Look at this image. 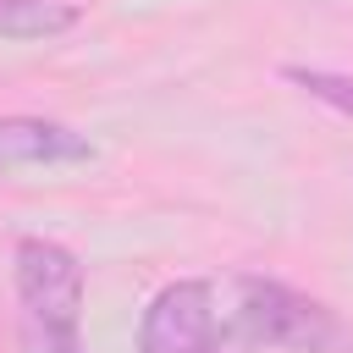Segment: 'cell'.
Returning a JSON list of instances; mask_svg holds the SVG:
<instances>
[{
	"label": "cell",
	"instance_id": "obj_1",
	"mask_svg": "<svg viewBox=\"0 0 353 353\" xmlns=\"http://www.w3.org/2000/svg\"><path fill=\"white\" fill-rule=\"evenodd\" d=\"M237 325L248 342L265 347H292V353H353V325L325 309L309 292H292L265 276L237 281Z\"/></svg>",
	"mask_w": 353,
	"mask_h": 353
},
{
	"label": "cell",
	"instance_id": "obj_2",
	"mask_svg": "<svg viewBox=\"0 0 353 353\" xmlns=\"http://www.w3.org/2000/svg\"><path fill=\"white\" fill-rule=\"evenodd\" d=\"M17 292L28 314V336L39 353H83L77 347V314H83V265L72 248L50 237L17 243Z\"/></svg>",
	"mask_w": 353,
	"mask_h": 353
},
{
	"label": "cell",
	"instance_id": "obj_3",
	"mask_svg": "<svg viewBox=\"0 0 353 353\" xmlns=\"http://www.w3.org/2000/svg\"><path fill=\"white\" fill-rule=\"evenodd\" d=\"M215 292L210 281H171L154 292L138 325V353H210Z\"/></svg>",
	"mask_w": 353,
	"mask_h": 353
},
{
	"label": "cell",
	"instance_id": "obj_4",
	"mask_svg": "<svg viewBox=\"0 0 353 353\" xmlns=\"http://www.w3.org/2000/svg\"><path fill=\"white\" fill-rule=\"evenodd\" d=\"M72 160H94V143L83 132L44 121V116H0V171L72 165Z\"/></svg>",
	"mask_w": 353,
	"mask_h": 353
},
{
	"label": "cell",
	"instance_id": "obj_5",
	"mask_svg": "<svg viewBox=\"0 0 353 353\" xmlns=\"http://www.w3.org/2000/svg\"><path fill=\"white\" fill-rule=\"evenodd\" d=\"M77 17V0H0V39H55Z\"/></svg>",
	"mask_w": 353,
	"mask_h": 353
},
{
	"label": "cell",
	"instance_id": "obj_6",
	"mask_svg": "<svg viewBox=\"0 0 353 353\" xmlns=\"http://www.w3.org/2000/svg\"><path fill=\"white\" fill-rule=\"evenodd\" d=\"M287 77L298 88H309L314 99H325V105L353 116V77H336V72H320V66H287Z\"/></svg>",
	"mask_w": 353,
	"mask_h": 353
}]
</instances>
